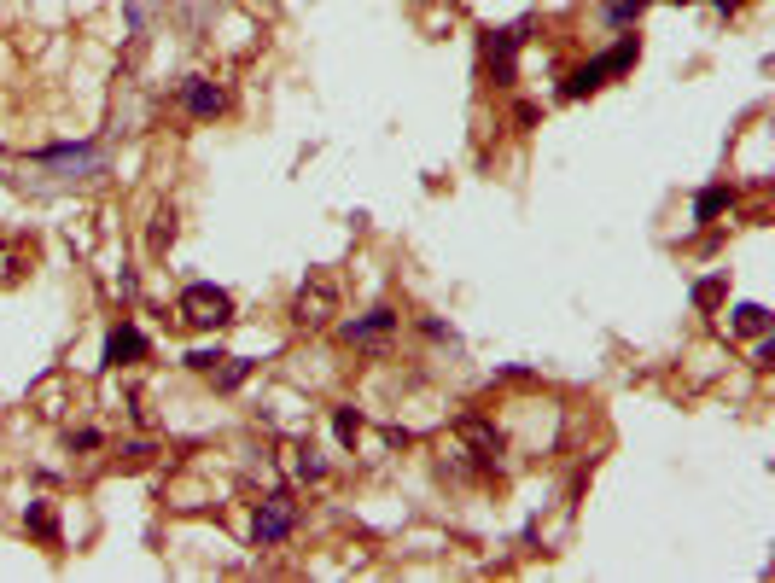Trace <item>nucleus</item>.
<instances>
[{
	"mask_svg": "<svg viewBox=\"0 0 775 583\" xmlns=\"http://www.w3.org/2000/svg\"><path fill=\"white\" fill-rule=\"evenodd\" d=\"M641 59V35L636 30H624L618 35V47H607L601 59H589V65H577L566 82H560V100H589V94H601L612 76H624V70Z\"/></svg>",
	"mask_w": 775,
	"mask_h": 583,
	"instance_id": "f257e3e1",
	"label": "nucleus"
},
{
	"mask_svg": "<svg viewBox=\"0 0 775 583\" xmlns=\"http://www.w3.org/2000/svg\"><path fill=\"white\" fill-rule=\"evenodd\" d=\"M35 170L59 175V181H100V175H111V158H105L100 140H59V146H41V152H30Z\"/></svg>",
	"mask_w": 775,
	"mask_h": 583,
	"instance_id": "f03ea898",
	"label": "nucleus"
},
{
	"mask_svg": "<svg viewBox=\"0 0 775 583\" xmlns=\"http://www.w3.org/2000/svg\"><path fill=\"white\" fill-rule=\"evenodd\" d=\"M175 315H181L187 327H199V333H216V327H228V321H234V292H228V286H216V280H193V286H181Z\"/></svg>",
	"mask_w": 775,
	"mask_h": 583,
	"instance_id": "7ed1b4c3",
	"label": "nucleus"
},
{
	"mask_svg": "<svg viewBox=\"0 0 775 583\" xmlns=\"http://www.w3.org/2000/svg\"><path fill=\"white\" fill-rule=\"evenodd\" d=\"M333 315H338V280L327 275V269H309L304 286H298V298H292V321L309 327V333H321Z\"/></svg>",
	"mask_w": 775,
	"mask_h": 583,
	"instance_id": "20e7f679",
	"label": "nucleus"
},
{
	"mask_svg": "<svg viewBox=\"0 0 775 583\" xmlns=\"http://www.w3.org/2000/svg\"><path fill=\"white\" fill-rule=\"evenodd\" d=\"M292 531H298V502L286 490H269L251 514V549H280Z\"/></svg>",
	"mask_w": 775,
	"mask_h": 583,
	"instance_id": "39448f33",
	"label": "nucleus"
},
{
	"mask_svg": "<svg viewBox=\"0 0 775 583\" xmlns=\"http://www.w3.org/2000/svg\"><path fill=\"white\" fill-rule=\"evenodd\" d=\"M525 18L519 24H502V30H484L478 35V47H484V65L496 76V88H513V76H519V47H525Z\"/></svg>",
	"mask_w": 775,
	"mask_h": 583,
	"instance_id": "423d86ee",
	"label": "nucleus"
},
{
	"mask_svg": "<svg viewBox=\"0 0 775 583\" xmlns=\"http://www.w3.org/2000/svg\"><path fill=\"white\" fill-rule=\"evenodd\" d=\"M181 111H187L193 123H210V117L228 111V88H222L216 76H187V82H181Z\"/></svg>",
	"mask_w": 775,
	"mask_h": 583,
	"instance_id": "0eeeda50",
	"label": "nucleus"
},
{
	"mask_svg": "<svg viewBox=\"0 0 775 583\" xmlns=\"http://www.w3.org/2000/svg\"><path fill=\"white\" fill-rule=\"evenodd\" d=\"M391 333H397V309H385V304L338 327V339H344V344H356V350H379V344L391 339Z\"/></svg>",
	"mask_w": 775,
	"mask_h": 583,
	"instance_id": "6e6552de",
	"label": "nucleus"
},
{
	"mask_svg": "<svg viewBox=\"0 0 775 583\" xmlns=\"http://www.w3.org/2000/svg\"><path fill=\"white\" fill-rule=\"evenodd\" d=\"M146 356V333H140L135 321H117L111 333H105V368H129Z\"/></svg>",
	"mask_w": 775,
	"mask_h": 583,
	"instance_id": "1a4fd4ad",
	"label": "nucleus"
},
{
	"mask_svg": "<svg viewBox=\"0 0 775 583\" xmlns=\"http://www.w3.org/2000/svg\"><path fill=\"white\" fill-rule=\"evenodd\" d=\"M455 432H461V444L478 455V461H496L502 455V432L490 426V420H478V414H467V420H455Z\"/></svg>",
	"mask_w": 775,
	"mask_h": 583,
	"instance_id": "9d476101",
	"label": "nucleus"
},
{
	"mask_svg": "<svg viewBox=\"0 0 775 583\" xmlns=\"http://www.w3.org/2000/svg\"><path fill=\"white\" fill-rule=\"evenodd\" d=\"M723 210H735V187L711 181V187H700V193H694V222H700V228H706V222H717Z\"/></svg>",
	"mask_w": 775,
	"mask_h": 583,
	"instance_id": "9b49d317",
	"label": "nucleus"
},
{
	"mask_svg": "<svg viewBox=\"0 0 775 583\" xmlns=\"http://www.w3.org/2000/svg\"><path fill=\"white\" fill-rule=\"evenodd\" d=\"M24 531H35L41 543H59V514H53V502H47V496H30V508H24Z\"/></svg>",
	"mask_w": 775,
	"mask_h": 583,
	"instance_id": "f8f14e48",
	"label": "nucleus"
},
{
	"mask_svg": "<svg viewBox=\"0 0 775 583\" xmlns=\"http://www.w3.org/2000/svg\"><path fill=\"white\" fill-rule=\"evenodd\" d=\"M647 6H653V0H601V24H612V30H636Z\"/></svg>",
	"mask_w": 775,
	"mask_h": 583,
	"instance_id": "ddd939ff",
	"label": "nucleus"
},
{
	"mask_svg": "<svg viewBox=\"0 0 775 583\" xmlns=\"http://www.w3.org/2000/svg\"><path fill=\"white\" fill-rule=\"evenodd\" d=\"M770 309L764 304H735V315H729V333H746V339H758V333H770Z\"/></svg>",
	"mask_w": 775,
	"mask_h": 583,
	"instance_id": "4468645a",
	"label": "nucleus"
},
{
	"mask_svg": "<svg viewBox=\"0 0 775 583\" xmlns=\"http://www.w3.org/2000/svg\"><path fill=\"white\" fill-rule=\"evenodd\" d=\"M251 368H257V362H245V356H222V362L210 368V385H216V391H239V385L251 379Z\"/></svg>",
	"mask_w": 775,
	"mask_h": 583,
	"instance_id": "2eb2a0df",
	"label": "nucleus"
},
{
	"mask_svg": "<svg viewBox=\"0 0 775 583\" xmlns=\"http://www.w3.org/2000/svg\"><path fill=\"white\" fill-rule=\"evenodd\" d=\"M333 432L344 449H356V438H362V414L356 409H333Z\"/></svg>",
	"mask_w": 775,
	"mask_h": 583,
	"instance_id": "dca6fc26",
	"label": "nucleus"
},
{
	"mask_svg": "<svg viewBox=\"0 0 775 583\" xmlns=\"http://www.w3.org/2000/svg\"><path fill=\"white\" fill-rule=\"evenodd\" d=\"M420 333H426L432 344H449V350H461V333H455V327H443L438 315H420Z\"/></svg>",
	"mask_w": 775,
	"mask_h": 583,
	"instance_id": "f3484780",
	"label": "nucleus"
},
{
	"mask_svg": "<svg viewBox=\"0 0 775 583\" xmlns=\"http://www.w3.org/2000/svg\"><path fill=\"white\" fill-rule=\"evenodd\" d=\"M292 455H298V461H292V467H298V479H327V461H321L315 449H292Z\"/></svg>",
	"mask_w": 775,
	"mask_h": 583,
	"instance_id": "a211bd4d",
	"label": "nucleus"
},
{
	"mask_svg": "<svg viewBox=\"0 0 775 583\" xmlns=\"http://www.w3.org/2000/svg\"><path fill=\"white\" fill-rule=\"evenodd\" d=\"M169 240H175V210H158L152 216V251H164Z\"/></svg>",
	"mask_w": 775,
	"mask_h": 583,
	"instance_id": "6ab92c4d",
	"label": "nucleus"
},
{
	"mask_svg": "<svg viewBox=\"0 0 775 583\" xmlns=\"http://www.w3.org/2000/svg\"><path fill=\"white\" fill-rule=\"evenodd\" d=\"M694 304H700V309H717V304H723V280H717V275L700 280V286H694Z\"/></svg>",
	"mask_w": 775,
	"mask_h": 583,
	"instance_id": "aec40b11",
	"label": "nucleus"
},
{
	"mask_svg": "<svg viewBox=\"0 0 775 583\" xmlns=\"http://www.w3.org/2000/svg\"><path fill=\"white\" fill-rule=\"evenodd\" d=\"M752 368H775V339L758 333V350H752Z\"/></svg>",
	"mask_w": 775,
	"mask_h": 583,
	"instance_id": "412c9836",
	"label": "nucleus"
},
{
	"mask_svg": "<svg viewBox=\"0 0 775 583\" xmlns=\"http://www.w3.org/2000/svg\"><path fill=\"white\" fill-rule=\"evenodd\" d=\"M123 18H129V35L146 30V0H123Z\"/></svg>",
	"mask_w": 775,
	"mask_h": 583,
	"instance_id": "4be33fe9",
	"label": "nucleus"
},
{
	"mask_svg": "<svg viewBox=\"0 0 775 583\" xmlns=\"http://www.w3.org/2000/svg\"><path fill=\"white\" fill-rule=\"evenodd\" d=\"M216 362H222V350H193V356H187V368H193V374H210Z\"/></svg>",
	"mask_w": 775,
	"mask_h": 583,
	"instance_id": "5701e85b",
	"label": "nucleus"
},
{
	"mask_svg": "<svg viewBox=\"0 0 775 583\" xmlns=\"http://www.w3.org/2000/svg\"><path fill=\"white\" fill-rule=\"evenodd\" d=\"M105 438L94 432V426H82V432H70V449H100Z\"/></svg>",
	"mask_w": 775,
	"mask_h": 583,
	"instance_id": "b1692460",
	"label": "nucleus"
},
{
	"mask_svg": "<svg viewBox=\"0 0 775 583\" xmlns=\"http://www.w3.org/2000/svg\"><path fill=\"white\" fill-rule=\"evenodd\" d=\"M123 461H129V467H146V461H152V444H123Z\"/></svg>",
	"mask_w": 775,
	"mask_h": 583,
	"instance_id": "393cba45",
	"label": "nucleus"
},
{
	"mask_svg": "<svg viewBox=\"0 0 775 583\" xmlns=\"http://www.w3.org/2000/svg\"><path fill=\"white\" fill-rule=\"evenodd\" d=\"M117 292H123V298H135V292H140V275H135V269H123V275H117Z\"/></svg>",
	"mask_w": 775,
	"mask_h": 583,
	"instance_id": "a878e982",
	"label": "nucleus"
},
{
	"mask_svg": "<svg viewBox=\"0 0 775 583\" xmlns=\"http://www.w3.org/2000/svg\"><path fill=\"white\" fill-rule=\"evenodd\" d=\"M706 6H717V12H741V0H706Z\"/></svg>",
	"mask_w": 775,
	"mask_h": 583,
	"instance_id": "bb28decb",
	"label": "nucleus"
},
{
	"mask_svg": "<svg viewBox=\"0 0 775 583\" xmlns=\"http://www.w3.org/2000/svg\"><path fill=\"white\" fill-rule=\"evenodd\" d=\"M676 6H694V0H676Z\"/></svg>",
	"mask_w": 775,
	"mask_h": 583,
	"instance_id": "cd10ccee",
	"label": "nucleus"
},
{
	"mask_svg": "<svg viewBox=\"0 0 775 583\" xmlns=\"http://www.w3.org/2000/svg\"><path fill=\"white\" fill-rule=\"evenodd\" d=\"M0 245H6V234H0Z\"/></svg>",
	"mask_w": 775,
	"mask_h": 583,
	"instance_id": "c85d7f7f",
	"label": "nucleus"
}]
</instances>
